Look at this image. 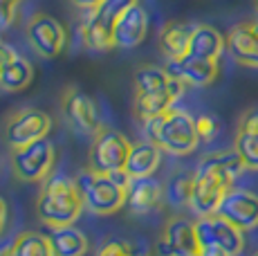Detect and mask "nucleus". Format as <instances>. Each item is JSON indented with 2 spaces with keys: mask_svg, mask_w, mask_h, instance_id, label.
Returning a JSON list of instances; mask_svg holds the SVG:
<instances>
[{
  "mask_svg": "<svg viewBox=\"0 0 258 256\" xmlns=\"http://www.w3.org/2000/svg\"><path fill=\"white\" fill-rule=\"evenodd\" d=\"M225 47H227V43H225V38H222V34L218 32L216 27L200 23V25H196V29H193L188 54L209 58V61H218Z\"/></svg>",
  "mask_w": 258,
  "mask_h": 256,
  "instance_id": "obj_21",
  "label": "nucleus"
},
{
  "mask_svg": "<svg viewBox=\"0 0 258 256\" xmlns=\"http://www.w3.org/2000/svg\"><path fill=\"white\" fill-rule=\"evenodd\" d=\"M77 186L81 191L86 209H90L92 214L110 216L126 207V189L117 184L108 173L83 171L77 178Z\"/></svg>",
  "mask_w": 258,
  "mask_h": 256,
  "instance_id": "obj_4",
  "label": "nucleus"
},
{
  "mask_svg": "<svg viewBox=\"0 0 258 256\" xmlns=\"http://www.w3.org/2000/svg\"><path fill=\"white\" fill-rule=\"evenodd\" d=\"M5 223H7V205L0 198V234H3V229H5Z\"/></svg>",
  "mask_w": 258,
  "mask_h": 256,
  "instance_id": "obj_33",
  "label": "nucleus"
},
{
  "mask_svg": "<svg viewBox=\"0 0 258 256\" xmlns=\"http://www.w3.org/2000/svg\"><path fill=\"white\" fill-rule=\"evenodd\" d=\"M193 29H196V25H191V23H166V25L162 27L160 47L168 61H177V58L188 54Z\"/></svg>",
  "mask_w": 258,
  "mask_h": 256,
  "instance_id": "obj_20",
  "label": "nucleus"
},
{
  "mask_svg": "<svg viewBox=\"0 0 258 256\" xmlns=\"http://www.w3.org/2000/svg\"><path fill=\"white\" fill-rule=\"evenodd\" d=\"M12 256H54L52 243L41 231H23L12 245Z\"/></svg>",
  "mask_w": 258,
  "mask_h": 256,
  "instance_id": "obj_25",
  "label": "nucleus"
},
{
  "mask_svg": "<svg viewBox=\"0 0 258 256\" xmlns=\"http://www.w3.org/2000/svg\"><path fill=\"white\" fill-rule=\"evenodd\" d=\"M225 50L236 63L247 68H258V21L238 23L225 38Z\"/></svg>",
  "mask_w": 258,
  "mask_h": 256,
  "instance_id": "obj_14",
  "label": "nucleus"
},
{
  "mask_svg": "<svg viewBox=\"0 0 258 256\" xmlns=\"http://www.w3.org/2000/svg\"><path fill=\"white\" fill-rule=\"evenodd\" d=\"M162 184L155 178H133L126 189V207L131 214L144 216L162 203Z\"/></svg>",
  "mask_w": 258,
  "mask_h": 256,
  "instance_id": "obj_17",
  "label": "nucleus"
},
{
  "mask_svg": "<svg viewBox=\"0 0 258 256\" xmlns=\"http://www.w3.org/2000/svg\"><path fill=\"white\" fill-rule=\"evenodd\" d=\"M196 128H198V137L209 142L218 133V121L211 115H200V117H196Z\"/></svg>",
  "mask_w": 258,
  "mask_h": 256,
  "instance_id": "obj_29",
  "label": "nucleus"
},
{
  "mask_svg": "<svg viewBox=\"0 0 258 256\" xmlns=\"http://www.w3.org/2000/svg\"><path fill=\"white\" fill-rule=\"evenodd\" d=\"M81 191L77 180L66 173H49L36 200V214L49 227H68L81 216Z\"/></svg>",
  "mask_w": 258,
  "mask_h": 256,
  "instance_id": "obj_2",
  "label": "nucleus"
},
{
  "mask_svg": "<svg viewBox=\"0 0 258 256\" xmlns=\"http://www.w3.org/2000/svg\"><path fill=\"white\" fill-rule=\"evenodd\" d=\"M216 214L222 216L227 223H231L240 231L256 229L258 227V196L247 189L231 186L225 194Z\"/></svg>",
  "mask_w": 258,
  "mask_h": 256,
  "instance_id": "obj_11",
  "label": "nucleus"
},
{
  "mask_svg": "<svg viewBox=\"0 0 258 256\" xmlns=\"http://www.w3.org/2000/svg\"><path fill=\"white\" fill-rule=\"evenodd\" d=\"M133 144L117 131L103 128L92 142L90 149V171L94 173H112L126 171V162L131 155Z\"/></svg>",
  "mask_w": 258,
  "mask_h": 256,
  "instance_id": "obj_7",
  "label": "nucleus"
},
{
  "mask_svg": "<svg viewBox=\"0 0 258 256\" xmlns=\"http://www.w3.org/2000/svg\"><path fill=\"white\" fill-rule=\"evenodd\" d=\"M254 256H258V252H256V254H254Z\"/></svg>",
  "mask_w": 258,
  "mask_h": 256,
  "instance_id": "obj_37",
  "label": "nucleus"
},
{
  "mask_svg": "<svg viewBox=\"0 0 258 256\" xmlns=\"http://www.w3.org/2000/svg\"><path fill=\"white\" fill-rule=\"evenodd\" d=\"M184 86L171 88V90H162V92H146V95H135V115L140 117V121L144 124L146 119L157 115H164L173 108V103L182 97Z\"/></svg>",
  "mask_w": 258,
  "mask_h": 256,
  "instance_id": "obj_19",
  "label": "nucleus"
},
{
  "mask_svg": "<svg viewBox=\"0 0 258 256\" xmlns=\"http://www.w3.org/2000/svg\"><path fill=\"white\" fill-rule=\"evenodd\" d=\"M166 72L180 81L191 83V86H211L218 79V61L186 54L177 61H168Z\"/></svg>",
  "mask_w": 258,
  "mask_h": 256,
  "instance_id": "obj_16",
  "label": "nucleus"
},
{
  "mask_svg": "<svg viewBox=\"0 0 258 256\" xmlns=\"http://www.w3.org/2000/svg\"><path fill=\"white\" fill-rule=\"evenodd\" d=\"M23 0H0V29H7L16 21V9Z\"/></svg>",
  "mask_w": 258,
  "mask_h": 256,
  "instance_id": "obj_30",
  "label": "nucleus"
},
{
  "mask_svg": "<svg viewBox=\"0 0 258 256\" xmlns=\"http://www.w3.org/2000/svg\"><path fill=\"white\" fill-rule=\"evenodd\" d=\"M16 56H18V54L14 52V47H9V45H5V43H0V75H3L5 68H7Z\"/></svg>",
  "mask_w": 258,
  "mask_h": 256,
  "instance_id": "obj_31",
  "label": "nucleus"
},
{
  "mask_svg": "<svg viewBox=\"0 0 258 256\" xmlns=\"http://www.w3.org/2000/svg\"><path fill=\"white\" fill-rule=\"evenodd\" d=\"M193 182H196V173H180L171 178L164 194L168 196V203L175 207H191L193 198Z\"/></svg>",
  "mask_w": 258,
  "mask_h": 256,
  "instance_id": "obj_27",
  "label": "nucleus"
},
{
  "mask_svg": "<svg viewBox=\"0 0 258 256\" xmlns=\"http://www.w3.org/2000/svg\"><path fill=\"white\" fill-rule=\"evenodd\" d=\"M27 38L43 58H54L66 45V29L49 14H36L27 25Z\"/></svg>",
  "mask_w": 258,
  "mask_h": 256,
  "instance_id": "obj_12",
  "label": "nucleus"
},
{
  "mask_svg": "<svg viewBox=\"0 0 258 256\" xmlns=\"http://www.w3.org/2000/svg\"><path fill=\"white\" fill-rule=\"evenodd\" d=\"M198 256H205V254H198Z\"/></svg>",
  "mask_w": 258,
  "mask_h": 256,
  "instance_id": "obj_36",
  "label": "nucleus"
},
{
  "mask_svg": "<svg viewBox=\"0 0 258 256\" xmlns=\"http://www.w3.org/2000/svg\"><path fill=\"white\" fill-rule=\"evenodd\" d=\"M157 252L162 256H198L202 254L200 238L193 220L184 216H175L164 225L157 243Z\"/></svg>",
  "mask_w": 258,
  "mask_h": 256,
  "instance_id": "obj_10",
  "label": "nucleus"
},
{
  "mask_svg": "<svg viewBox=\"0 0 258 256\" xmlns=\"http://www.w3.org/2000/svg\"><path fill=\"white\" fill-rule=\"evenodd\" d=\"M54 166V144L47 140H38L23 149H14L12 169L16 178L25 182H38L52 173Z\"/></svg>",
  "mask_w": 258,
  "mask_h": 256,
  "instance_id": "obj_9",
  "label": "nucleus"
},
{
  "mask_svg": "<svg viewBox=\"0 0 258 256\" xmlns=\"http://www.w3.org/2000/svg\"><path fill=\"white\" fill-rule=\"evenodd\" d=\"M0 256H12V245H0Z\"/></svg>",
  "mask_w": 258,
  "mask_h": 256,
  "instance_id": "obj_34",
  "label": "nucleus"
},
{
  "mask_svg": "<svg viewBox=\"0 0 258 256\" xmlns=\"http://www.w3.org/2000/svg\"><path fill=\"white\" fill-rule=\"evenodd\" d=\"M52 131V119L38 108H23L5 126V140L12 149H23L38 140H45Z\"/></svg>",
  "mask_w": 258,
  "mask_h": 256,
  "instance_id": "obj_8",
  "label": "nucleus"
},
{
  "mask_svg": "<svg viewBox=\"0 0 258 256\" xmlns=\"http://www.w3.org/2000/svg\"><path fill=\"white\" fill-rule=\"evenodd\" d=\"M254 9H256V12H258V0H254Z\"/></svg>",
  "mask_w": 258,
  "mask_h": 256,
  "instance_id": "obj_35",
  "label": "nucleus"
},
{
  "mask_svg": "<svg viewBox=\"0 0 258 256\" xmlns=\"http://www.w3.org/2000/svg\"><path fill=\"white\" fill-rule=\"evenodd\" d=\"M162 151L151 142H142V144H133L131 155L126 162V173L131 178H151L160 166Z\"/></svg>",
  "mask_w": 258,
  "mask_h": 256,
  "instance_id": "obj_22",
  "label": "nucleus"
},
{
  "mask_svg": "<svg viewBox=\"0 0 258 256\" xmlns=\"http://www.w3.org/2000/svg\"><path fill=\"white\" fill-rule=\"evenodd\" d=\"M234 151L242 160L245 169L258 171V110L242 115L234 140Z\"/></svg>",
  "mask_w": 258,
  "mask_h": 256,
  "instance_id": "obj_18",
  "label": "nucleus"
},
{
  "mask_svg": "<svg viewBox=\"0 0 258 256\" xmlns=\"http://www.w3.org/2000/svg\"><path fill=\"white\" fill-rule=\"evenodd\" d=\"M144 135L151 144H155L160 151H166L171 155H188L198 149V128L196 117H191L186 110L171 108L164 115L151 117L144 121Z\"/></svg>",
  "mask_w": 258,
  "mask_h": 256,
  "instance_id": "obj_3",
  "label": "nucleus"
},
{
  "mask_svg": "<svg viewBox=\"0 0 258 256\" xmlns=\"http://www.w3.org/2000/svg\"><path fill=\"white\" fill-rule=\"evenodd\" d=\"M52 243L54 256H83L88 252V238L83 231L68 225V227H52L47 234Z\"/></svg>",
  "mask_w": 258,
  "mask_h": 256,
  "instance_id": "obj_23",
  "label": "nucleus"
},
{
  "mask_svg": "<svg viewBox=\"0 0 258 256\" xmlns=\"http://www.w3.org/2000/svg\"><path fill=\"white\" fill-rule=\"evenodd\" d=\"M32 77H34L32 66H29L25 58L16 56L7 68H5L3 75H0V88L7 92H18V90H23V88L29 86Z\"/></svg>",
  "mask_w": 258,
  "mask_h": 256,
  "instance_id": "obj_26",
  "label": "nucleus"
},
{
  "mask_svg": "<svg viewBox=\"0 0 258 256\" xmlns=\"http://www.w3.org/2000/svg\"><path fill=\"white\" fill-rule=\"evenodd\" d=\"M137 0H106L101 7L90 12L86 25H83V43L90 50H110L115 47L112 43V32L123 12Z\"/></svg>",
  "mask_w": 258,
  "mask_h": 256,
  "instance_id": "obj_6",
  "label": "nucleus"
},
{
  "mask_svg": "<svg viewBox=\"0 0 258 256\" xmlns=\"http://www.w3.org/2000/svg\"><path fill=\"white\" fill-rule=\"evenodd\" d=\"M242 171H245V164L236 151H220V153L207 155L196 169L191 209L198 216L216 214L225 194L234 186V180Z\"/></svg>",
  "mask_w": 258,
  "mask_h": 256,
  "instance_id": "obj_1",
  "label": "nucleus"
},
{
  "mask_svg": "<svg viewBox=\"0 0 258 256\" xmlns=\"http://www.w3.org/2000/svg\"><path fill=\"white\" fill-rule=\"evenodd\" d=\"M196 229L205 256H238L245 247L242 231L218 214L200 216L196 220Z\"/></svg>",
  "mask_w": 258,
  "mask_h": 256,
  "instance_id": "obj_5",
  "label": "nucleus"
},
{
  "mask_svg": "<svg viewBox=\"0 0 258 256\" xmlns=\"http://www.w3.org/2000/svg\"><path fill=\"white\" fill-rule=\"evenodd\" d=\"M146 32L148 16L142 5L135 3L119 16L115 32H112V43H115V47H121V50H133L146 38Z\"/></svg>",
  "mask_w": 258,
  "mask_h": 256,
  "instance_id": "obj_15",
  "label": "nucleus"
},
{
  "mask_svg": "<svg viewBox=\"0 0 258 256\" xmlns=\"http://www.w3.org/2000/svg\"><path fill=\"white\" fill-rule=\"evenodd\" d=\"M184 86V81L171 77L166 72V68L157 66H142L135 72V95H146V92H162L171 90V88Z\"/></svg>",
  "mask_w": 258,
  "mask_h": 256,
  "instance_id": "obj_24",
  "label": "nucleus"
},
{
  "mask_svg": "<svg viewBox=\"0 0 258 256\" xmlns=\"http://www.w3.org/2000/svg\"><path fill=\"white\" fill-rule=\"evenodd\" d=\"M70 3L74 5V7L79 9H86V12H94L97 7H101L106 0H70Z\"/></svg>",
  "mask_w": 258,
  "mask_h": 256,
  "instance_id": "obj_32",
  "label": "nucleus"
},
{
  "mask_svg": "<svg viewBox=\"0 0 258 256\" xmlns=\"http://www.w3.org/2000/svg\"><path fill=\"white\" fill-rule=\"evenodd\" d=\"M63 112H66L68 121L77 133L81 135H94L103 131L101 128V119H99V110L97 103L86 95L79 88H70L66 92V99H63Z\"/></svg>",
  "mask_w": 258,
  "mask_h": 256,
  "instance_id": "obj_13",
  "label": "nucleus"
},
{
  "mask_svg": "<svg viewBox=\"0 0 258 256\" xmlns=\"http://www.w3.org/2000/svg\"><path fill=\"white\" fill-rule=\"evenodd\" d=\"M97 256H140V249L131 245L128 240L121 238H108L106 243L99 247Z\"/></svg>",
  "mask_w": 258,
  "mask_h": 256,
  "instance_id": "obj_28",
  "label": "nucleus"
}]
</instances>
